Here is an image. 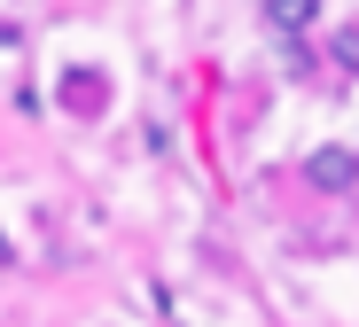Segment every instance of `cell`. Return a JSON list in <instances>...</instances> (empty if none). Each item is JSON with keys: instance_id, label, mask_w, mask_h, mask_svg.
<instances>
[{"instance_id": "6da1fadb", "label": "cell", "mask_w": 359, "mask_h": 327, "mask_svg": "<svg viewBox=\"0 0 359 327\" xmlns=\"http://www.w3.org/2000/svg\"><path fill=\"white\" fill-rule=\"evenodd\" d=\"M305 179H313L320 195H344V187L359 179V156H351V148H313V156H305Z\"/></svg>"}, {"instance_id": "7a4b0ae2", "label": "cell", "mask_w": 359, "mask_h": 327, "mask_svg": "<svg viewBox=\"0 0 359 327\" xmlns=\"http://www.w3.org/2000/svg\"><path fill=\"white\" fill-rule=\"evenodd\" d=\"M313 16H320V0H266V24H273L281 39H297Z\"/></svg>"}, {"instance_id": "3957f363", "label": "cell", "mask_w": 359, "mask_h": 327, "mask_svg": "<svg viewBox=\"0 0 359 327\" xmlns=\"http://www.w3.org/2000/svg\"><path fill=\"white\" fill-rule=\"evenodd\" d=\"M63 102H71L79 117H94V109H102V78H94V71H71V78H63Z\"/></svg>"}, {"instance_id": "277c9868", "label": "cell", "mask_w": 359, "mask_h": 327, "mask_svg": "<svg viewBox=\"0 0 359 327\" xmlns=\"http://www.w3.org/2000/svg\"><path fill=\"white\" fill-rule=\"evenodd\" d=\"M336 62H344V71H359V32H344V39H336Z\"/></svg>"}, {"instance_id": "5b68a950", "label": "cell", "mask_w": 359, "mask_h": 327, "mask_svg": "<svg viewBox=\"0 0 359 327\" xmlns=\"http://www.w3.org/2000/svg\"><path fill=\"white\" fill-rule=\"evenodd\" d=\"M0 47H16V24H0Z\"/></svg>"}]
</instances>
